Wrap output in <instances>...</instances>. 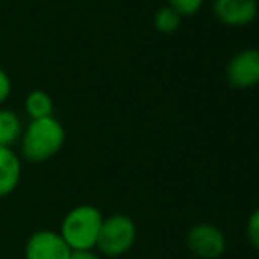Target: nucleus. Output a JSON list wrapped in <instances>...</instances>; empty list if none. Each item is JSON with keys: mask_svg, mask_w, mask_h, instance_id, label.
Returning <instances> with one entry per match:
<instances>
[{"mask_svg": "<svg viewBox=\"0 0 259 259\" xmlns=\"http://www.w3.org/2000/svg\"><path fill=\"white\" fill-rule=\"evenodd\" d=\"M65 143V129L55 116L30 120L23 127L20 138V148L23 159L28 162H46L62 150Z\"/></svg>", "mask_w": 259, "mask_h": 259, "instance_id": "f257e3e1", "label": "nucleus"}, {"mask_svg": "<svg viewBox=\"0 0 259 259\" xmlns=\"http://www.w3.org/2000/svg\"><path fill=\"white\" fill-rule=\"evenodd\" d=\"M103 211L94 205H78L62 219L60 236L71 250H94L103 226Z\"/></svg>", "mask_w": 259, "mask_h": 259, "instance_id": "f03ea898", "label": "nucleus"}, {"mask_svg": "<svg viewBox=\"0 0 259 259\" xmlns=\"http://www.w3.org/2000/svg\"><path fill=\"white\" fill-rule=\"evenodd\" d=\"M138 238V228L129 215L113 213L104 217L101 226L96 249L99 256L120 257L134 247Z\"/></svg>", "mask_w": 259, "mask_h": 259, "instance_id": "7ed1b4c3", "label": "nucleus"}, {"mask_svg": "<svg viewBox=\"0 0 259 259\" xmlns=\"http://www.w3.org/2000/svg\"><path fill=\"white\" fill-rule=\"evenodd\" d=\"M185 243L187 249L199 259H219L228 249V240L222 229L208 222L192 226L187 231Z\"/></svg>", "mask_w": 259, "mask_h": 259, "instance_id": "20e7f679", "label": "nucleus"}, {"mask_svg": "<svg viewBox=\"0 0 259 259\" xmlns=\"http://www.w3.org/2000/svg\"><path fill=\"white\" fill-rule=\"evenodd\" d=\"M72 250L58 231L39 229L28 236L25 243V259H69Z\"/></svg>", "mask_w": 259, "mask_h": 259, "instance_id": "39448f33", "label": "nucleus"}, {"mask_svg": "<svg viewBox=\"0 0 259 259\" xmlns=\"http://www.w3.org/2000/svg\"><path fill=\"white\" fill-rule=\"evenodd\" d=\"M226 78L235 89H250L259 83V50L245 48L226 65Z\"/></svg>", "mask_w": 259, "mask_h": 259, "instance_id": "423d86ee", "label": "nucleus"}, {"mask_svg": "<svg viewBox=\"0 0 259 259\" xmlns=\"http://www.w3.org/2000/svg\"><path fill=\"white\" fill-rule=\"evenodd\" d=\"M213 14L228 27H245L257 16L256 0H213Z\"/></svg>", "mask_w": 259, "mask_h": 259, "instance_id": "0eeeda50", "label": "nucleus"}, {"mask_svg": "<svg viewBox=\"0 0 259 259\" xmlns=\"http://www.w3.org/2000/svg\"><path fill=\"white\" fill-rule=\"evenodd\" d=\"M21 180V159L13 148L0 147V199L13 194Z\"/></svg>", "mask_w": 259, "mask_h": 259, "instance_id": "6e6552de", "label": "nucleus"}, {"mask_svg": "<svg viewBox=\"0 0 259 259\" xmlns=\"http://www.w3.org/2000/svg\"><path fill=\"white\" fill-rule=\"evenodd\" d=\"M23 133V123L16 111L0 106V147L13 148Z\"/></svg>", "mask_w": 259, "mask_h": 259, "instance_id": "1a4fd4ad", "label": "nucleus"}, {"mask_svg": "<svg viewBox=\"0 0 259 259\" xmlns=\"http://www.w3.org/2000/svg\"><path fill=\"white\" fill-rule=\"evenodd\" d=\"M53 99L48 92L45 90H32L25 97V111L30 116V120L35 118H45V116L53 115Z\"/></svg>", "mask_w": 259, "mask_h": 259, "instance_id": "9d476101", "label": "nucleus"}, {"mask_svg": "<svg viewBox=\"0 0 259 259\" xmlns=\"http://www.w3.org/2000/svg\"><path fill=\"white\" fill-rule=\"evenodd\" d=\"M180 21H182V16L169 6L159 7L157 13H155V16H154L155 28L159 32H164V34H171V32L178 30Z\"/></svg>", "mask_w": 259, "mask_h": 259, "instance_id": "9b49d317", "label": "nucleus"}, {"mask_svg": "<svg viewBox=\"0 0 259 259\" xmlns=\"http://www.w3.org/2000/svg\"><path fill=\"white\" fill-rule=\"evenodd\" d=\"M203 6V0H169V7H173L180 16L196 14Z\"/></svg>", "mask_w": 259, "mask_h": 259, "instance_id": "f8f14e48", "label": "nucleus"}, {"mask_svg": "<svg viewBox=\"0 0 259 259\" xmlns=\"http://www.w3.org/2000/svg\"><path fill=\"white\" fill-rule=\"evenodd\" d=\"M247 238H249L250 245L259 250V208L250 213L249 221H247Z\"/></svg>", "mask_w": 259, "mask_h": 259, "instance_id": "ddd939ff", "label": "nucleus"}, {"mask_svg": "<svg viewBox=\"0 0 259 259\" xmlns=\"http://www.w3.org/2000/svg\"><path fill=\"white\" fill-rule=\"evenodd\" d=\"M11 89H13V83H11L9 74L0 67V106L7 101V97H9V94H11Z\"/></svg>", "mask_w": 259, "mask_h": 259, "instance_id": "4468645a", "label": "nucleus"}, {"mask_svg": "<svg viewBox=\"0 0 259 259\" xmlns=\"http://www.w3.org/2000/svg\"><path fill=\"white\" fill-rule=\"evenodd\" d=\"M69 259H101V256L94 250H72Z\"/></svg>", "mask_w": 259, "mask_h": 259, "instance_id": "2eb2a0df", "label": "nucleus"}]
</instances>
